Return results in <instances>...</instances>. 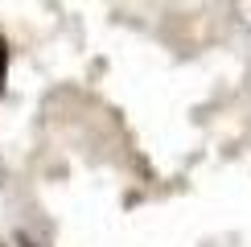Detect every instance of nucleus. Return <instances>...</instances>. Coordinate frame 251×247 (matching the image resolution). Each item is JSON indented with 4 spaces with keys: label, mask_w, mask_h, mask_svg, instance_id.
<instances>
[{
    "label": "nucleus",
    "mask_w": 251,
    "mask_h": 247,
    "mask_svg": "<svg viewBox=\"0 0 251 247\" xmlns=\"http://www.w3.org/2000/svg\"><path fill=\"white\" fill-rule=\"evenodd\" d=\"M4 78H8V41L0 37V91H4Z\"/></svg>",
    "instance_id": "obj_1"
}]
</instances>
